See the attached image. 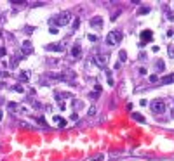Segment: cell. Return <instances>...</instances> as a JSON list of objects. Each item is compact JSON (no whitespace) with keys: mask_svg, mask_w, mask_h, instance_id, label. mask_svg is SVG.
<instances>
[{"mask_svg":"<svg viewBox=\"0 0 174 161\" xmlns=\"http://www.w3.org/2000/svg\"><path fill=\"white\" fill-rule=\"evenodd\" d=\"M150 82H158V78H157L155 74H152V76H150Z\"/></svg>","mask_w":174,"mask_h":161,"instance_id":"31","label":"cell"},{"mask_svg":"<svg viewBox=\"0 0 174 161\" xmlns=\"http://www.w3.org/2000/svg\"><path fill=\"white\" fill-rule=\"evenodd\" d=\"M14 90L19 92V94H23V92H25V88H23V85H14Z\"/></svg>","mask_w":174,"mask_h":161,"instance_id":"21","label":"cell"},{"mask_svg":"<svg viewBox=\"0 0 174 161\" xmlns=\"http://www.w3.org/2000/svg\"><path fill=\"white\" fill-rule=\"evenodd\" d=\"M132 120H136V121H141L144 123V116H141L139 113H132Z\"/></svg>","mask_w":174,"mask_h":161,"instance_id":"19","label":"cell"},{"mask_svg":"<svg viewBox=\"0 0 174 161\" xmlns=\"http://www.w3.org/2000/svg\"><path fill=\"white\" fill-rule=\"evenodd\" d=\"M71 14L70 12H61V14H57V16H54V18H51V24H54V26H66L70 21H71Z\"/></svg>","mask_w":174,"mask_h":161,"instance_id":"2","label":"cell"},{"mask_svg":"<svg viewBox=\"0 0 174 161\" xmlns=\"http://www.w3.org/2000/svg\"><path fill=\"white\" fill-rule=\"evenodd\" d=\"M87 114H89V116H94V114H96V108H94V106H92V108H89Z\"/></svg>","mask_w":174,"mask_h":161,"instance_id":"24","label":"cell"},{"mask_svg":"<svg viewBox=\"0 0 174 161\" xmlns=\"http://www.w3.org/2000/svg\"><path fill=\"white\" fill-rule=\"evenodd\" d=\"M155 68H157V71H158V73H162V71L165 70V64H164V61H162V59H158V61L155 62Z\"/></svg>","mask_w":174,"mask_h":161,"instance_id":"16","label":"cell"},{"mask_svg":"<svg viewBox=\"0 0 174 161\" xmlns=\"http://www.w3.org/2000/svg\"><path fill=\"white\" fill-rule=\"evenodd\" d=\"M70 97H73L71 94H68V92H56V99L59 100H63V99H70Z\"/></svg>","mask_w":174,"mask_h":161,"instance_id":"13","label":"cell"},{"mask_svg":"<svg viewBox=\"0 0 174 161\" xmlns=\"http://www.w3.org/2000/svg\"><path fill=\"white\" fill-rule=\"evenodd\" d=\"M0 57H2V59L5 57V49L4 47H0Z\"/></svg>","mask_w":174,"mask_h":161,"instance_id":"29","label":"cell"},{"mask_svg":"<svg viewBox=\"0 0 174 161\" xmlns=\"http://www.w3.org/2000/svg\"><path fill=\"white\" fill-rule=\"evenodd\" d=\"M82 56V47H80V45H73V47H71V57H75V59H78V57Z\"/></svg>","mask_w":174,"mask_h":161,"instance_id":"11","label":"cell"},{"mask_svg":"<svg viewBox=\"0 0 174 161\" xmlns=\"http://www.w3.org/2000/svg\"><path fill=\"white\" fill-rule=\"evenodd\" d=\"M118 59H120V62L127 61V52H126V50H120V52H118Z\"/></svg>","mask_w":174,"mask_h":161,"instance_id":"17","label":"cell"},{"mask_svg":"<svg viewBox=\"0 0 174 161\" xmlns=\"http://www.w3.org/2000/svg\"><path fill=\"white\" fill-rule=\"evenodd\" d=\"M49 78H52V80H63V82H68V83H71V85H73L75 78H77V74H75L73 70H63L59 74L49 73Z\"/></svg>","mask_w":174,"mask_h":161,"instance_id":"1","label":"cell"},{"mask_svg":"<svg viewBox=\"0 0 174 161\" xmlns=\"http://www.w3.org/2000/svg\"><path fill=\"white\" fill-rule=\"evenodd\" d=\"M66 49V44L65 42H59V44H49L45 45V50H49V52H63Z\"/></svg>","mask_w":174,"mask_h":161,"instance_id":"6","label":"cell"},{"mask_svg":"<svg viewBox=\"0 0 174 161\" xmlns=\"http://www.w3.org/2000/svg\"><path fill=\"white\" fill-rule=\"evenodd\" d=\"M94 62H96V66L98 68H106V62H108V57L104 56V54H101V52H98L94 56Z\"/></svg>","mask_w":174,"mask_h":161,"instance_id":"7","label":"cell"},{"mask_svg":"<svg viewBox=\"0 0 174 161\" xmlns=\"http://www.w3.org/2000/svg\"><path fill=\"white\" fill-rule=\"evenodd\" d=\"M30 52H31V44L26 40L25 44H23V56H25V54H30Z\"/></svg>","mask_w":174,"mask_h":161,"instance_id":"15","label":"cell"},{"mask_svg":"<svg viewBox=\"0 0 174 161\" xmlns=\"http://www.w3.org/2000/svg\"><path fill=\"white\" fill-rule=\"evenodd\" d=\"M167 52H169V56L174 59V45H169V49H167Z\"/></svg>","mask_w":174,"mask_h":161,"instance_id":"23","label":"cell"},{"mask_svg":"<svg viewBox=\"0 0 174 161\" xmlns=\"http://www.w3.org/2000/svg\"><path fill=\"white\" fill-rule=\"evenodd\" d=\"M12 4H21L23 5L25 4V0H12Z\"/></svg>","mask_w":174,"mask_h":161,"instance_id":"32","label":"cell"},{"mask_svg":"<svg viewBox=\"0 0 174 161\" xmlns=\"http://www.w3.org/2000/svg\"><path fill=\"white\" fill-rule=\"evenodd\" d=\"M158 82H160L162 85H165V83H174V73L172 74H167V76H164V78H160Z\"/></svg>","mask_w":174,"mask_h":161,"instance_id":"14","label":"cell"},{"mask_svg":"<svg viewBox=\"0 0 174 161\" xmlns=\"http://www.w3.org/2000/svg\"><path fill=\"white\" fill-rule=\"evenodd\" d=\"M0 76H2V78H7L9 73H7V71H2V70H0Z\"/></svg>","mask_w":174,"mask_h":161,"instance_id":"28","label":"cell"},{"mask_svg":"<svg viewBox=\"0 0 174 161\" xmlns=\"http://www.w3.org/2000/svg\"><path fill=\"white\" fill-rule=\"evenodd\" d=\"M122 38H124V33H122L120 30H113L106 35V44H108L110 47H115V45H118L122 42Z\"/></svg>","mask_w":174,"mask_h":161,"instance_id":"3","label":"cell"},{"mask_svg":"<svg viewBox=\"0 0 174 161\" xmlns=\"http://www.w3.org/2000/svg\"><path fill=\"white\" fill-rule=\"evenodd\" d=\"M49 33H52V35H57V28H49Z\"/></svg>","mask_w":174,"mask_h":161,"instance_id":"27","label":"cell"},{"mask_svg":"<svg viewBox=\"0 0 174 161\" xmlns=\"http://www.w3.org/2000/svg\"><path fill=\"white\" fill-rule=\"evenodd\" d=\"M104 159V154H98V156L91 158V161H103Z\"/></svg>","mask_w":174,"mask_h":161,"instance_id":"20","label":"cell"},{"mask_svg":"<svg viewBox=\"0 0 174 161\" xmlns=\"http://www.w3.org/2000/svg\"><path fill=\"white\" fill-rule=\"evenodd\" d=\"M153 40V33L150 30H144L141 31V35H139V47H144L148 42H152Z\"/></svg>","mask_w":174,"mask_h":161,"instance_id":"5","label":"cell"},{"mask_svg":"<svg viewBox=\"0 0 174 161\" xmlns=\"http://www.w3.org/2000/svg\"><path fill=\"white\" fill-rule=\"evenodd\" d=\"M78 24H80V19H75V21H73V30H77V28H78Z\"/></svg>","mask_w":174,"mask_h":161,"instance_id":"25","label":"cell"},{"mask_svg":"<svg viewBox=\"0 0 174 161\" xmlns=\"http://www.w3.org/2000/svg\"><path fill=\"white\" fill-rule=\"evenodd\" d=\"M0 35H2V30H0Z\"/></svg>","mask_w":174,"mask_h":161,"instance_id":"34","label":"cell"},{"mask_svg":"<svg viewBox=\"0 0 174 161\" xmlns=\"http://www.w3.org/2000/svg\"><path fill=\"white\" fill-rule=\"evenodd\" d=\"M148 11H150L148 7H141V9L138 11V14H141V16H143V14H148Z\"/></svg>","mask_w":174,"mask_h":161,"instance_id":"22","label":"cell"},{"mask_svg":"<svg viewBox=\"0 0 174 161\" xmlns=\"http://www.w3.org/2000/svg\"><path fill=\"white\" fill-rule=\"evenodd\" d=\"M89 26L94 28V30H101L103 28V18L101 16H94V18L89 19Z\"/></svg>","mask_w":174,"mask_h":161,"instance_id":"8","label":"cell"},{"mask_svg":"<svg viewBox=\"0 0 174 161\" xmlns=\"http://www.w3.org/2000/svg\"><path fill=\"white\" fill-rule=\"evenodd\" d=\"M52 123H56L57 126H59V128H63V126H66V120L65 118H61V116H52Z\"/></svg>","mask_w":174,"mask_h":161,"instance_id":"12","label":"cell"},{"mask_svg":"<svg viewBox=\"0 0 174 161\" xmlns=\"http://www.w3.org/2000/svg\"><path fill=\"white\" fill-rule=\"evenodd\" d=\"M87 38L91 40V42H98V36H96V35H89Z\"/></svg>","mask_w":174,"mask_h":161,"instance_id":"26","label":"cell"},{"mask_svg":"<svg viewBox=\"0 0 174 161\" xmlns=\"http://www.w3.org/2000/svg\"><path fill=\"white\" fill-rule=\"evenodd\" d=\"M30 78H31V71L30 70H21L19 71V80H21L23 83L30 82Z\"/></svg>","mask_w":174,"mask_h":161,"instance_id":"10","label":"cell"},{"mask_svg":"<svg viewBox=\"0 0 174 161\" xmlns=\"http://www.w3.org/2000/svg\"><path fill=\"white\" fill-rule=\"evenodd\" d=\"M164 12H165V16H167V19H169V21H174V12H172V11L165 7V11H164Z\"/></svg>","mask_w":174,"mask_h":161,"instance_id":"18","label":"cell"},{"mask_svg":"<svg viewBox=\"0 0 174 161\" xmlns=\"http://www.w3.org/2000/svg\"><path fill=\"white\" fill-rule=\"evenodd\" d=\"M2 118H4V111H2V109H0V120H2Z\"/></svg>","mask_w":174,"mask_h":161,"instance_id":"33","label":"cell"},{"mask_svg":"<svg viewBox=\"0 0 174 161\" xmlns=\"http://www.w3.org/2000/svg\"><path fill=\"white\" fill-rule=\"evenodd\" d=\"M7 109H11L12 113H26V108H23V106L16 104V102H9V104H7Z\"/></svg>","mask_w":174,"mask_h":161,"instance_id":"9","label":"cell"},{"mask_svg":"<svg viewBox=\"0 0 174 161\" xmlns=\"http://www.w3.org/2000/svg\"><path fill=\"white\" fill-rule=\"evenodd\" d=\"M89 97H91V99H98V92H92V94H89Z\"/></svg>","mask_w":174,"mask_h":161,"instance_id":"30","label":"cell"},{"mask_svg":"<svg viewBox=\"0 0 174 161\" xmlns=\"http://www.w3.org/2000/svg\"><path fill=\"white\" fill-rule=\"evenodd\" d=\"M150 109H152L155 114L165 113V109H167V102H165L164 99H155V100H152V104H150Z\"/></svg>","mask_w":174,"mask_h":161,"instance_id":"4","label":"cell"}]
</instances>
